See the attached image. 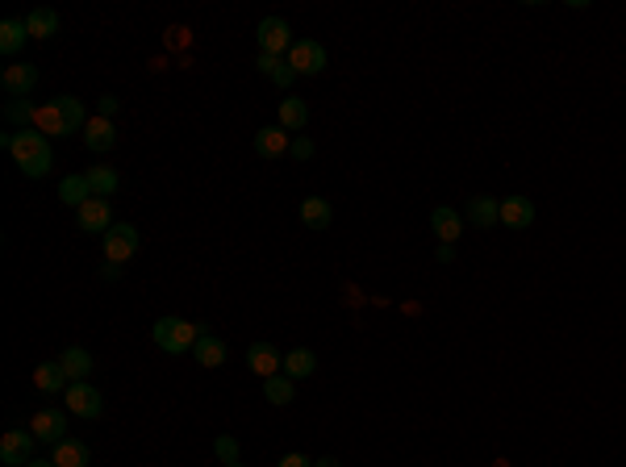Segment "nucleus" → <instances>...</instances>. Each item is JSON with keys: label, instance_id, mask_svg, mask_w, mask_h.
Masks as SVG:
<instances>
[{"label": "nucleus", "instance_id": "obj_36", "mask_svg": "<svg viewBox=\"0 0 626 467\" xmlns=\"http://www.w3.org/2000/svg\"><path fill=\"white\" fill-rule=\"evenodd\" d=\"M292 75H297V72H292L289 63H280V72L272 75V84H276V88H289V84H292Z\"/></svg>", "mask_w": 626, "mask_h": 467}, {"label": "nucleus", "instance_id": "obj_39", "mask_svg": "<svg viewBox=\"0 0 626 467\" xmlns=\"http://www.w3.org/2000/svg\"><path fill=\"white\" fill-rule=\"evenodd\" d=\"M25 467H55V459H30Z\"/></svg>", "mask_w": 626, "mask_h": 467}, {"label": "nucleus", "instance_id": "obj_38", "mask_svg": "<svg viewBox=\"0 0 626 467\" xmlns=\"http://www.w3.org/2000/svg\"><path fill=\"white\" fill-rule=\"evenodd\" d=\"M313 467H343V463H338L335 455H326V459H317V463H313Z\"/></svg>", "mask_w": 626, "mask_h": 467}, {"label": "nucleus", "instance_id": "obj_32", "mask_svg": "<svg viewBox=\"0 0 626 467\" xmlns=\"http://www.w3.org/2000/svg\"><path fill=\"white\" fill-rule=\"evenodd\" d=\"M280 63H284V59H276V55H259V59H255V67H259V75H267V80H272V75L280 72Z\"/></svg>", "mask_w": 626, "mask_h": 467}, {"label": "nucleus", "instance_id": "obj_16", "mask_svg": "<svg viewBox=\"0 0 626 467\" xmlns=\"http://www.w3.org/2000/svg\"><path fill=\"white\" fill-rule=\"evenodd\" d=\"M464 221L468 226H476V229H489V226H497L501 221V201H493V196H472L468 201V213H464Z\"/></svg>", "mask_w": 626, "mask_h": 467}, {"label": "nucleus", "instance_id": "obj_15", "mask_svg": "<svg viewBox=\"0 0 626 467\" xmlns=\"http://www.w3.org/2000/svg\"><path fill=\"white\" fill-rule=\"evenodd\" d=\"M430 229L439 234V242H459V234H464V217H459V209H451V204H439L430 213Z\"/></svg>", "mask_w": 626, "mask_h": 467}, {"label": "nucleus", "instance_id": "obj_34", "mask_svg": "<svg viewBox=\"0 0 626 467\" xmlns=\"http://www.w3.org/2000/svg\"><path fill=\"white\" fill-rule=\"evenodd\" d=\"M113 113H117V96L105 92V96L97 100V117H109V121H113Z\"/></svg>", "mask_w": 626, "mask_h": 467}, {"label": "nucleus", "instance_id": "obj_7", "mask_svg": "<svg viewBox=\"0 0 626 467\" xmlns=\"http://www.w3.org/2000/svg\"><path fill=\"white\" fill-rule=\"evenodd\" d=\"M0 88H4V96H13V100H30V92L38 88V67L34 63H9V67L0 72Z\"/></svg>", "mask_w": 626, "mask_h": 467}, {"label": "nucleus", "instance_id": "obj_40", "mask_svg": "<svg viewBox=\"0 0 626 467\" xmlns=\"http://www.w3.org/2000/svg\"><path fill=\"white\" fill-rule=\"evenodd\" d=\"M230 467H242V463H230Z\"/></svg>", "mask_w": 626, "mask_h": 467}, {"label": "nucleus", "instance_id": "obj_12", "mask_svg": "<svg viewBox=\"0 0 626 467\" xmlns=\"http://www.w3.org/2000/svg\"><path fill=\"white\" fill-rule=\"evenodd\" d=\"M247 368H251L259 380H272V376L284 372V355H280L272 342H255V347L247 350Z\"/></svg>", "mask_w": 626, "mask_h": 467}, {"label": "nucleus", "instance_id": "obj_13", "mask_svg": "<svg viewBox=\"0 0 626 467\" xmlns=\"http://www.w3.org/2000/svg\"><path fill=\"white\" fill-rule=\"evenodd\" d=\"M84 146L92 151V155H109V151L117 146V130H113V121H109V117H88Z\"/></svg>", "mask_w": 626, "mask_h": 467}, {"label": "nucleus", "instance_id": "obj_6", "mask_svg": "<svg viewBox=\"0 0 626 467\" xmlns=\"http://www.w3.org/2000/svg\"><path fill=\"white\" fill-rule=\"evenodd\" d=\"M138 255V229L130 221H113V229L105 234V259L109 264H130Z\"/></svg>", "mask_w": 626, "mask_h": 467}, {"label": "nucleus", "instance_id": "obj_37", "mask_svg": "<svg viewBox=\"0 0 626 467\" xmlns=\"http://www.w3.org/2000/svg\"><path fill=\"white\" fill-rule=\"evenodd\" d=\"M434 259H439V264H451V259H456V246H439V251H434Z\"/></svg>", "mask_w": 626, "mask_h": 467}, {"label": "nucleus", "instance_id": "obj_1", "mask_svg": "<svg viewBox=\"0 0 626 467\" xmlns=\"http://www.w3.org/2000/svg\"><path fill=\"white\" fill-rule=\"evenodd\" d=\"M4 146H9V155L17 159V168H22L30 180H42V176L55 168V146H50L47 134H38V130L4 134Z\"/></svg>", "mask_w": 626, "mask_h": 467}, {"label": "nucleus", "instance_id": "obj_2", "mask_svg": "<svg viewBox=\"0 0 626 467\" xmlns=\"http://www.w3.org/2000/svg\"><path fill=\"white\" fill-rule=\"evenodd\" d=\"M84 125H88V108L80 96H55L47 105H38L34 130L47 134V138H67V134L84 130Z\"/></svg>", "mask_w": 626, "mask_h": 467}, {"label": "nucleus", "instance_id": "obj_35", "mask_svg": "<svg viewBox=\"0 0 626 467\" xmlns=\"http://www.w3.org/2000/svg\"><path fill=\"white\" fill-rule=\"evenodd\" d=\"M276 467H313V459H309V455H301V451H292V455H284Z\"/></svg>", "mask_w": 626, "mask_h": 467}, {"label": "nucleus", "instance_id": "obj_29", "mask_svg": "<svg viewBox=\"0 0 626 467\" xmlns=\"http://www.w3.org/2000/svg\"><path fill=\"white\" fill-rule=\"evenodd\" d=\"M59 201L75 204V209L92 201V184H88V176H67V180L59 184Z\"/></svg>", "mask_w": 626, "mask_h": 467}, {"label": "nucleus", "instance_id": "obj_5", "mask_svg": "<svg viewBox=\"0 0 626 467\" xmlns=\"http://www.w3.org/2000/svg\"><path fill=\"white\" fill-rule=\"evenodd\" d=\"M255 38H259V55H276V59H284L292 50V30L284 17H264L259 22V30H255Z\"/></svg>", "mask_w": 626, "mask_h": 467}, {"label": "nucleus", "instance_id": "obj_20", "mask_svg": "<svg viewBox=\"0 0 626 467\" xmlns=\"http://www.w3.org/2000/svg\"><path fill=\"white\" fill-rule=\"evenodd\" d=\"M193 359L201 363V368H226V342L217 334H201L193 347Z\"/></svg>", "mask_w": 626, "mask_h": 467}, {"label": "nucleus", "instance_id": "obj_28", "mask_svg": "<svg viewBox=\"0 0 626 467\" xmlns=\"http://www.w3.org/2000/svg\"><path fill=\"white\" fill-rule=\"evenodd\" d=\"M88 176V184H92V196H117V188H121V176H117V168H92V171H84Z\"/></svg>", "mask_w": 626, "mask_h": 467}, {"label": "nucleus", "instance_id": "obj_21", "mask_svg": "<svg viewBox=\"0 0 626 467\" xmlns=\"http://www.w3.org/2000/svg\"><path fill=\"white\" fill-rule=\"evenodd\" d=\"M59 363H63V372H67V380H72V384H80V380L92 376V355H88L84 347H67L59 355Z\"/></svg>", "mask_w": 626, "mask_h": 467}, {"label": "nucleus", "instance_id": "obj_11", "mask_svg": "<svg viewBox=\"0 0 626 467\" xmlns=\"http://www.w3.org/2000/svg\"><path fill=\"white\" fill-rule=\"evenodd\" d=\"M34 434L25 430H9L4 438H0V463L4 467H25L30 459H34Z\"/></svg>", "mask_w": 626, "mask_h": 467}, {"label": "nucleus", "instance_id": "obj_17", "mask_svg": "<svg viewBox=\"0 0 626 467\" xmlns=\"http://www.w3.org/2000/svg\"><path fill=\"white\" fill-rule=\"evenodd\" d=\"M530 221H535V201H526V196H501V226L526 229Z\"/></svg>", "mask_w": 626, "mask_h": 467}, {"label": "nucleus", "instance_id": "obj_25", "mask_svg": "<svg viewBox=\"0 0 626 467\" xmlns=\"http://www.w3.org/2000/svg\"><path fill=\"white\" fill-rule=\"evenodd\" d=\"M25 30H30V38H55V34H59V13H55V9L25 13Z\"/></svg>", "mask_w": 626, "mask_h": 467}, {"label": "nucleus", "instance_id": "obj_14", "mask_svg": "<svg viewBox=\"0 0 626 467\" xmlns=\"http://www.w3.org/2000/svg\"><path fill=\"white\" fill-rule=\"evenodd\" d=\"M289 146H292V134L284 125H264V130L255 134V155L259 159H280Z\"/></svg>", "mask_w": 626, "mask_h": 467}, {"label": "nucleus", "instance_id": "obj_30", "mask_svg": "<svg viewBox=\"0 0 626 467\" xmlns=\"http://www.w3.org/2000/svg\"><path fill=\"white\" fill-rule=\"evenodd\" d=\"M38 117V108L30 105V100H9V105H4V121H13V125H30V121Z\"/></svg>", "mask_w": 626, "mask_h": 467}, {"label": "nucleus", "instance_id": "obj_31", "mask_svg": "<svg viewBox=\"0 0 626 467\" xmlns=\"http://www.w3.org/2000/svg\"><path fill=\"white\" fill-rule=\"evenodd\" d=\"M213 451H217V459L222 463H239V438H230V434H217V443H213Z\"/></svg>", "mask_w": 626, "mask_h": 467}, {"label": "nucleus", "instance_id": "obj_27", "mask_svg": "<svg viewBox=\"0 0 626 467\" xmlns=\"http://www.w3.org/2000/svg\"><path fill=\"white\" fill-rule=\"evenodd\" d=\"M264 401H272V405H292V401H297V380H289L284 372L264 380Z\"/></svg>", "mask_w": 626, "mask_h": 467}, {"label": "nucleus", "instance_id": "obj_8", "mask_svg": "<svg viewBox=\"0 0 626 467\" xmlns=\"http://www.w3.org/2000/svg\"><path fill=\"white\" fill-rule=\"evenodd\" d=\"M63 401H67V413H75V418H100V409H105V401H100V393L92 388L88 380L80 384H67V393H63Z\"/></svg>", "mask_w": 626, "mask_h": 467}, {"label": "nucleus", "instance_id": "obj_18", "mask_svg": "<svg viewBox=\"0 0 626 467\" xmlns=\"http://www.w3.org/2000/svg\"><path fill=\"white\" fill-rule=\"evenodd\" d=\"M67 372H63V363L59 359H47V363H38L34 368V388L38 393H67Z\"/></svg>", "mask_w": 626, "mask_h": 467}, {"label": "nucleus", "instance_id": "obj_10", "mask_svg": "<svg viewBox=\"0 0 626 467\" xmlns=\"http://www.w3.org/2000/svg\"><path fill=\"white\" fill-rule=\"evenodd\" d=\"M30 434H34L38 443H63L67 438V413L63 409H38L34 421H30Z\"/></svg>", "mask_w": 626, "mask_h": 467}, {"label": "nucleus", "instance_id": "obj_24", "mask_svg": "<svg viewBox=\"0 0 626 467\" xmlns=\"http://www.w3.org/2000/svg\"><path fill=\"white\" fill-rule=\"evenodd\" d=\"M305 121H309V108H305L301 96H284L280 100V125L289 134H297V130H305Z\"/></svg>", "mask_w": 626, "mask_h": 467}, {"label": "nucleus", "instance_id": "obj_33", "mask_svg": "<svg viewBox=\"0 0 626 467\" xmlns=\"http://www.w3.org/2000/svg\"><path fill=\"white\" fill-rule=\"evenodd\" d=\"M289 151H292V159H301V163H309V159H313V143H309V138H292Z\"/></svg>", "mask_w": 626, "mask_h": 467}, {"label": "nucleus", "instance_id": "obj_3", "mask_svg": "<svg viewBox=\"0 0 626 467\" xmlns=\"http://www.w3.org/2000/svg\"><path fill=\"white\" fill-rule=\"evenodd\" d=\"M151 334H155L159 350H168V355H184V350L196 347V338L205 334V330H196V325L184 322V317H159Z\"/></svg>", "mask_w": 626, "mask_h": 467}, {"label": "nucleus", "instance_id": "obj_9", "mask_svg": "<svg viewBox=\"0 0 626 467\" xmlns=\"http://www.w3.org/2000/svg\"><path fill=\"white\" fill-rule=\"evenodd\" d=\"M75 226L84 229V234H100L105 238L109 229H113V209H109L105 196H92L88 204H80L75 209Z\"/></svg>", "mask_w": 626, "mask_h": 467}, {"label": "nucleus", "instance_id": "obj_4", "mask_svg": "<svg viewBox=\"0 0 626 467\" xmlns=\"http://www.w3.org/2000/svg\"><path fill=\"white\" fill-rule=\"evenodd\" d=\"M284 63H289L297 75H322L326 72V47L317 38H297L292 50L284 55Z\"/></svg>", "mask_w": 626, "mask_h": 467}, {"label": "nucleus", "instance_id": "obj_19", "mask_svg": "<svg viewBox=\"0 0 626 467\" xmlns=\"http://www.w3.org/2000/svg\"><path fill=\"white\" fill-rule=\"evenodd\" d=\"M55 467H88L92 463V451H88V443H80V438H63V443H55Z\"/></svg>", "mask_w": 626, "mask_h": 467}, {"label": "nucleus", "instance_id": "obj_26", "mask_svg": "<svg viewBox=\"0 0 626 467\" xmlns=\"http://www.w3.org/2000/svg\"><path fill=\"white\" fill-rule=\"evenodd\" d=\"M313 368H317V355L309 347H297L284 355V376L289 380H305V376H313Z\"/></svg>", "mask_w": 626, "mask_h": 467}, {"label": "nucleus", "instance_id": "obj_22", "mask_svg": "<svg viewBox=\"0 0 626 467\" xmlns=\"http://www.w3.org/2000/svg\"><path fill=\"white\" fill-rule=\"evenodd\" d=\"M25 38H30V30H25L22 17H9V22H0V55H4V59H13V55L25 47Z\"/></svg>", "mask_w": 626, "mask_h": 467}, {"label": "nucleus", "instance_id": "obj_23", "mask_svg": "<svg viewBox=\"0 0 626 467\" xmlns=\"http://www.w3.org/2000/svg\"><path fill=\"white\" fill-rule=\"evenodd\" d=\"M301 221L309 229H326L330 221H335V209H330L326 196H305V201H301Z\"/></svg>", "mask_w": 626, "mask_h": 467}]
</instances>
